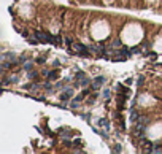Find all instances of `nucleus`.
Returning <instances> with one entry per match:
<instances>
[{"label": "nucleus", "mask_w": 162, "mask_h": 154, "mask_svg": "<svg viewBox=\"0 0 162 154\" xmlns=\"http://www.w3.org/2000/svg\"><path fill=\"white\" fill-rule=\"evenodd\" d=\"M72 94H73V89H65V92H62V95H61V100H69V98L72 97Z\"/></svg>", "instance_id": "f257e3e1"}, {"label": "nucleus", "mask_w": 162, "mask_h": 154, "mask_svg": "<svg viewBox=\"0 0 162 154\" xmlns=\"http://www.w3.org/2000/svg\"><path fill=\"white\" fill-rule=\"evenodd\" d=\"M103 83H105V78L103 76H97V78H95V81H94V89H99Z\"/></svg>", "instance_id": "f03ea898"}, {"label": "nucleus", "mask_w": 162, "mask_h": 154, "mask_svg": "<svg viewBox=\"0 0 162 154\" xmlns=\"http://www.w3.org/2000/svg\"><path fill=\"white\" fill-rule=\"evenodd\" d=\"M75 49L78 54H81V56H88V51H86V48L81 46V44H75Z\"/></svg>", "instance_id": "7ed1b4c3"}, {"label": "nucleus", "mask_w": 162, "mask_h": 154, "mask_svg": "<svg viewBox=\"0 0 162 154\" xmlns=\"http://www.w3.org/2000/svg\"><path fill=\"white\" fill-rule=\"evenodd\" d=\"M99 125H100V127H102V125H103V127H105V129H108V127H110V124L107 122V119H100V121H99Z\"/></svg>", "instance_id": "20e7f679"}, {"label": "nucleus", "mask_w": 162, "mask_h": 154, "mask_svg": "<svg viewBox=\"0 0 162 154\" xmlns=\"http://www.w3.org/2000/svg\"><path fill=\"white\" fill-rule=\"evenodd\" d=\"M138 122H143V124H148V116H138Z\"/></svg>", "instance_id": "39448f33"}, {"label": "nucleus", "mask_w": 162, "mask_h": 154, "mask_svg": "<svg viewBox=\"0 0 162 154\" xmlns=\"http://www.w3.org/2000/svg\"><path fill=\"white\" fill-rule=\"evenodd\" d=\"M76 79H84V73L80 71V73H76Z\"/></svg>", "instance_id": "423d86ee"}, {"label": "nucleus", "mask_w": 162, "mask_h": 154, "mask_svg": "<svg viewBox=\"0 0 162 154\" xmlns=\"http://www.w3.org/2000/svg\"><path fill=\"white\" fill-rule=\"evenodd\" d=\"M24 68H25V70H30V68H32V64H30V62H25V64H24Z\"/></svg>", "instance_id": "0eeeda50"}, {"label": "nucleus", "mask_w": 162, "mask_h": 154, "mask_svg": "<svg viewBox=\"0 0 162 154\" xmlns=\"http://www.w3.org/2000/svg\"><path fill=\"white\" fill-rule=\"evenodd\" d=\"M103 97H105V98H108V97H110V90H108V89H105V90H103Z\"/></svg>", "instance_id": "6e6552de"}, {"label": "nucleus", "mask_w": 162, "mask_h": 154, "mask_svg": "<svg viewBox=\"0 0 162 154\" xmlns=\"http://www.w3.org/2000/svg\"><path fill=\"white\" fill-rule=\"evenodd\" d=\"M151 152H162V148H152V149H149Z\"/></svg>", "instance_id": "1a4fd4ad"}, {"label": "nucleus", "mask_w": 162, "mask_h": 154, "mask_svg": "<svg viewBox=\"0 0 162 154\" xmlns=\"http://www.w3.org/2000/svg\"><path fill=\"white\" fill-rule=\"evenodd\" d=\"M121 54H124V56H127V57L130 56V52H129L127 49H122V51H121Z\"/></svg>", "instance_id": "9d476101"}, {"label": "nucleus", "mask_w": 162, "mask_h": 154, "mask_svg": "<svg viewBox=\"0 0 162 154\" xmlns=\"http://www.w3.org/2000/svg\"><path fill=\"white\" fill-rule=\"evenodd\" d=\"M10 81H11V83L14 81V83H16V81H18V76H16V75H14V76H10Z\"/></svg>", "instance_id": "9b49d317"}, {"label": "nucleus", "mask_w": 162, "mask_h": 154, "mask_svg": "<svg viewBox=\"0 0 162 154\" xmlns=\"http://www.w3.org/2000/svg\"><path fill=\"white\" fill-rule=\"evenodd\" d=\"M113 44H114V46H116V48H119V46H121V41H119V40H116V41H114Z\"/></svg>", "instance_id": "f8f14e48"}, {"label": "nucleus", "mask_w": 162, "mask_h": 154, "mask_svg": "<svg viewBox=\"0 0 162 154\" xmlns=\"http://www.w3.org/2000/svg\"><path fill=\"white\" fill-rule=\"evenodd\" d=\"M130 117H132V119H137V113H135V111H132V114H130Z\"/></svg>", "instance_id": "ddd939ff"}, {"label": "nucleus", "mask_w": 162, "mask_h": 154, "mask_svg": "<svg viewBox=\"0 0 162 154\" xmlns=\"http://www.w3.org/2000/svg\"><path fill=\"white\" fill-rule=\"evenodd\" d=\"M143 81H145V78L140 76V78H138V84H143Z\"/></svg>", "instance_id": "4468645a"}, {"label": "nucleus", "mask_w": 162, "mask_h": 154, "mask_svg": "<svg viewBox=\"0 0 162 154\" xmlns=\"http://www.w3.org/2000/svg\"><path fill=\"white\" fill-rule=\"evenodd\" d=\"M72 108H78V102H72Z\"/></svg>", "instance_id": "2eb2a0df"}, {"label": "nucleus", "mask_w": 162, "mask_h": 154, "mask_svg": "<svg viewBox=\"0 0 162 154\" xmlns=\"http://www.w3.org/2000/svg\"><path fill=\"white\" fill-rule=\"evenodd\" d=\"M10 67V64H6V62H3V64H2V68H8Z\"/></svg>", "instance_id": "dca6fc26"}, {"label": "nucleus", "mask_w": 162, "mask_h": 154, "mask_svg": "<svg viewBox=\"0 0 162 154\" xmlns=\"http://www.w3.org/2000/svg\"><path fill=\"white\" fill-rule=\"evenodd\" d=\"M114 149H116L118 152H121V144H116V148H114Z\"/></svg>", "instance_id": "f3484780"}]
</instances>
